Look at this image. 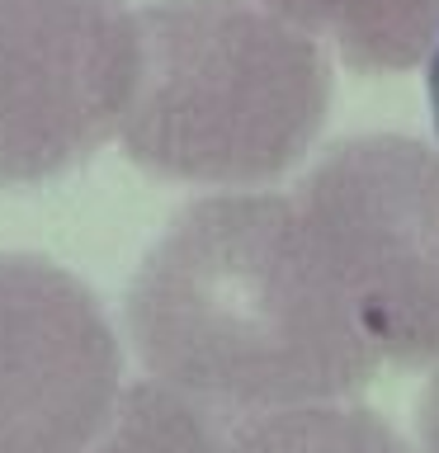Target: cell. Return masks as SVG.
<instances>
[{
	"mask_svg": "<svg viewBox=\"0 0 439 453\" xmlns=\"http://www.w3.org/2000/svg\"><path fill=\"white\" fill-rule=\"evenodd\" d=\"M127 331L166 388L241 411L335 402L382 364L283 194L184 208L127 288Z\"/></svg>",
	"mask_w": 439,
	"mask_h": 453,
	"instance_id": "cell-1",
	"label": "cell"
},
{
	"mask_svg": "<svg viewBox=\"0 0 439 453\" xmlns=\"http://www.w3.org/2000/svg\"><path fill=\"white\" fill-rule=\"evenodd\" d=\"M137 48L119 137L151 175L274 180L307 156L331 109L321 42L246 0H151L137 14Z\"/></svg>",
	"mask_w": 439,
	"mask_h": 453,
	"instance_id": "cell-2",
	"label": "cell"
},
{
	"mask_svg": "<svg viewBox=\"0 0 439 453\" xmlns=\"http://www.w3.org/2000/svg\"><path fill=\"white\" fill-rule=\"evenodd\" d=\"M359 331L392 364H439V151L345 137L293 194Z\"/></svg>",
	"mask_w": 439,
	"mask_h": 453,
	"instance_id": "cell-3",
	"label": "cell"
},
{
	"mask_svg": "<svg viewBox=\"0 0 439 453\" xmlns=\"http://www.w3.org/2000/svg\"><path fill=\"white\" fill-rule=\"evenodd\" d=\"M137 57L127 0H0V184L52 180L119 133Z\"/></svg>",
	"mask_w": 439,
	"mask_h": 453,
	"instance_id": "cell-4",
	"label": "cell"
},
{
	"mask_svg": "<svg viewBox=\"0 0 439 453\" xmlns=\"http://www.w3.org/2000/svg\"><path fill=\"white\" fill-rule=\"evenodd\" d=\"M99 297L42 255L0 250V453H81L119 402Z\"/></svg>",
	"mask_w": 439,
	"mask_h": 453,
	"instance_id": "cell-5",
	"label": "cell"
},
{
	"mask_svg": "<svg viewBox=\"0 0 439 453\" xmlns=\"http://www.w3.org/2000/svg\"><path fill=\"white\" fill-rule=\"evenodd\" d=\"M303 34L331 38L350 66L397 71L439 38V0H260Z\"/></svg>",
	"mask_w": 439,
	"mask_h": 453,
	"instance_id": "cell-6",
	"label": "cell"
},
{
	"mask_svg": "<svg viewBox=\"0 0 439 453\" xmlns=\"http://www.w3.org/2000/svg\"><path fill=\"white\" fill-rule=\"evenodd\" d=\"M222 453H406V444L378 411L317 402L246 420Z\"/></svg>",
	"mask_w": 439,
	"mask_h": 453,
	"instance_id": "cell-7",
	"label": "cell"
},
{
	"mask_svg": "<svg viewBox=\"0 0 439 453\" xmlns=\"http://www.w3.org/2000/svg\"><path fill=\"white\" fill-rule=\"evenodd\" d=\"M81 453H222L194 396L166 382H133L119 392L104 430Z\"/></svg>",
	"mask_w": 439,
	"mask_h": 453,
	"instance_id": "cell-8",
	"label": "cell"
},
{
	"mask_svg": "<svg viewBox=\"0 0 439 453\" xmlns=\"http://www.w3.org/2000/svg\"><path fill=\"white\" fill-rule=\"evenodd\" d=\"M420 444L425 453H439V373L430 378V388L420 396Z\"/></svg>",
	"mask_w": 439,
	"mask_h": 453,
	"instance_id": "cell-9",
	"label": "cell"
},
{
	"mask_svg": "<svg viewBox=\"0 0 439 453\" xmlns=\"http://www.w3.org/2000/svg\"><path fill=\"white\" fill-rule=\"evenodd\" d=\"M430 113H435V133H439V38L430 48Z\"/></svg>",
	"mask_w": 439,
	"mask_h": 453,
	"instance_id": "cell-10",
	"label": "cell"
}]
</instances>
